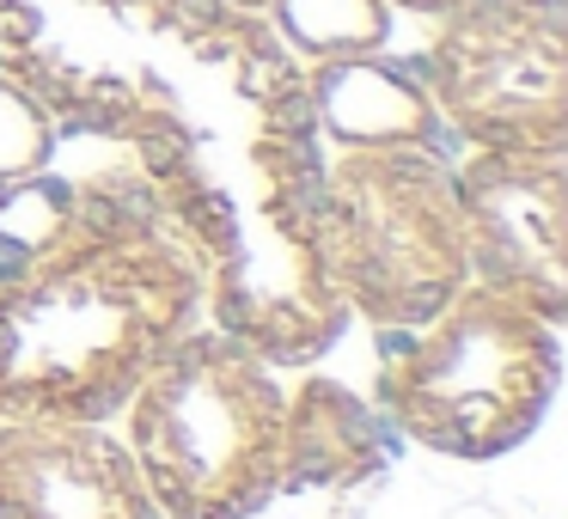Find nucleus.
<instances>
[{
	"label": "nucleus",
	"mask_w": 568,
	"mask_h": 519,
	"mask_svg": "<svg viewBox=\"0 0 568 519\" xmlns=\"http://www.w3.org/2000/svg\"><path fill=\"white\" fill-rule=\"evenodd\" d=\"M318 245L348 318L373 330L428 324L470 282L453 160L440 147H336L318 190Z\"/></svg>",
	"instance_id": "nucleus-4"
},
{
	"label": "nucleus",
	"mask_w": 568,
	"mask_h": 519,
	"mask_svg": "<svg viewBox=\"0 0 568 519\" xmlns=\"http://www.w3.org/2000/svg\"><path fill=\"white\" fill-rule=\"evenodd\" d=\"M282 404L270 360L190 324L123 404V446L160 519H257L282 495Z\"/></svg>",
	"instance_id": "nucleus-3"
},
{
	"label": "nucleus",
	"mask_w": 568,
	"mask_h": 519,
	"mask_svg": "<svg viewBox=\"0 0 568 519\" xmlns=\"http://www.w3.org/2000/svg\"><path fill=\"white\" fill-rule=\"evenodd\" d=\"M55 147H62V129L50 123V111L13 74H0V184L55 165Z\"/></svg>",
	"instance_id": "nucleus-12"
},
{
	"label": "nucleus",
	"mask_w": 568,
	"mask_h": 519,
	"mask_svg": "<svg viewBox=\"0 0 568 519\" xmlns=\"http://www.w3.org/2000/svg\"><path fill=\"white\" fill-rule=\"evenodd\" d=\"M270 26L287 50L312 62H348V55H379L392 43V7L385 0H270Z\"/></svg>",
	"instance_id": "nucleus-11"
},
{
	"label": "nucleus",
	"mask_w": 568,
	"mask_h": 519,
	"mask_svg": "<svg viewBox=\"0 0 568 519\" xmlns=\"http://www.w3.org/2000/svg\"><path fill=\"white\" fill-rule=\"evenodd\" d=\"M55 13H104L116 26H135V0H0V62L38 50Z\"/></svg>",
	"instance_id": "nucleus-13"
},
{
	"label": "nucleus",
	"mask_w": 568,
	"mask_h": 519,
	"mask_svg": "<svg viewBox=\"0 0 568 519\" xmlns=\"http://www.w3.org/2000/svg\"><path fill=\"white\" fill-rule=\"evenodd\" d=\"M385 470V416L343 379H300L282 404V495H348Z\"/></svg>",
	"instance_id": "nucleus-9"
},
{
	"label": "nucleus",
	"mask_w": 568,
	"mask_h": 519,
	"mask_svg": "<svg viewBox=\"0 0 568 519\" xmlns=\"http://www.w3.org/2000/svg\"><path fill=\"white\" fill-rule=\"evenodd\" d=\"M0 519H160L104 421H0Z\"/></svg>",
	"instance_id": "nucleus-8"
},
{
	"label": "nucleus",
	"mask_w": 568,
	"mask_h": 519,
	"mask_svg": "<svg viewBox=\"0 0 568 519\" xmlns=\"http://www.w3.org/2000/svg\"><path fill=\"white\" fill-rule=\"evenodd\" d=\"M312 123L336 147H440V116L422 92L416 68L348 55V62H312Z\"/></svg>",
	"instance_id": "nucleus-10"
},
{
	"label": "nucleus",
	"mask_w": 568,
	"mask_h": 519,
	"mask_svg": "<svg viewBox=\"0 0 568 519\" xmlns=\"http://www.w3.org/2000/svg\"><path fill=\"white\" fill-rule=\"evenodd\" d=\"M392 13H422V19H446V13H458L465 0H385Z\"/></svg>",
	"instance_id": "nucleus-14"
},
{
	"label": "nucleus",
	"mask_w": 568,
	"mask_h": 519,
	"mask_svg": "<svg viewBox=\"0 0 568 519\" xmlns=\"http://www.w3.org/2000/svg\"><path fill=\"white\" fill-rule=\"evenodd\" d=\"M409 68L470 153H568V0H465Z\"/></svg>",
	"instance_id": "nucleus-6"
},
{
	"label": "nucleus",
	"mask_w": 568,
	"mask_h": 519,
	"mask_svg": "<svg viewBox=\"0 0 568 519\" xmlns=\"http://www.w3.org/2000/svg\"><path fill=\"white\" fill-rule=\"evenodd\" d=\"M562 385L550 318L465 282L428 324L379 330L373 404L422 452L489 465L538 434Z\"/></svg>",
	"instance_id": "nucleus-2"
},
{
	"label": "nucleus",
	"mask_w": 568,
	"mask_h": 519,
	"mask_svg": "<svg viewBox=\"0 0 568 519\" xmlns=\"http://www.w3.org/2000/svg\"><path fill=\"white\" fill-rule=\"evenodd\" d=\"M465 269L477 287L562 324L568 312V160L562 153H470L453 165Z\"/></svg>",
	"instance_id": "nucleus-7"
},
{
	"label": "nucleus",
	"mask_w": 568,
	"mask_h": 519,
	"mask_svg": "<svg viewBox=\"0 0 568 519\" xmlns=\"http://www.w3.org/2000/svg\"><path fill=\"white\" fill-rule=\"evenodd\" d=\"M202 318V263L172 233L68 238L0 263V421H111Z\"/></svg>",
	"instance_id": "nucleus-1"
},
{
	"label": "nucleus",
	"mask_w": 568,
	"mask_h": 519,
	"mask_svg": "<svg viewBox=\"0 0 568 519\" xmlns=\"http://www.w3.org/2000/svg\"><path fill=\"white\" fill-rule=\"evenodd\" d=\"M324 135L257 129L251 172L257 202L239 208L226 257L202 282V312L214 330L245 343L270 367H312L348 330V306L318 245Z\"/></svg>",
	"instance_id": "nucleus-5"
}]
</instances>
